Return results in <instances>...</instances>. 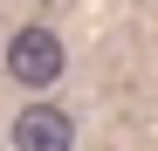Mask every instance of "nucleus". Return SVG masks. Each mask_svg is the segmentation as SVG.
<instances>
[{
  "mask_svg": "<svg viewBox=\"0 0 158 151\" xmlns=\"http://www.w3.org/2000/svg\"><path fill=\"white\" fill-rule=\"evenodd\" d=\"M7 69H14V83H28V89H48L62 76V41L48 35V28H21L7 41Z\"/></svg>",
  "mask_w": 158,
  "mask_h": 151,
  "instance_id": "f257e3e1",
  "label": "nucleus"
},
{
  "mask_svg": "<svg viewBox=\"0 0 158 151\" xmlns=\"http://www.w3.org/2000/svg\"><path fill=\"white\" fill-rule=\"evenodd\" d=\"M76 144V124H69V110H55V103H28L14 117V151H69Z\"/></svg>",
  "mask_w": 158,
  "mask_h": 151,
  "instance_id": "f03ea898",
  "label": "nucleus"
}]
</instances>
